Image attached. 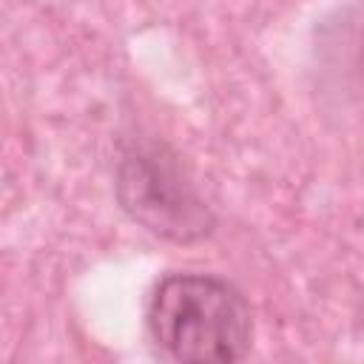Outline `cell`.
<instances>
[{"instance_id":"6da1fadb","label":"cell","mask_w":364,"mask_h":364,"mask_svg":"<svg viewBox=\"0 0 364 364\" xmlns=\"http://www.w3.org/2000/svg\"><path fill=\"white\" fill-rule=\"evenodd\" d=\"M145 324L162 358L233 364L253 344V313L239 287L213 273H168L148 296Z\"/></svg>"},{"instance_id":"7a4b0ae2","label":"cell","mask_w":364,"mask_h":364,"mask_svg":"<svg viewBox=\"0 0 364 364\" xmlns=\"http://www.w3.org/2000/svg\"><path fill=\"white\" fill-rule=\"evenodd\" d=\"M114 193L119 208L159 239L191 245L216 228L210 205L165 142H131L117 159Z\"/></svg>"}]
</instances>
